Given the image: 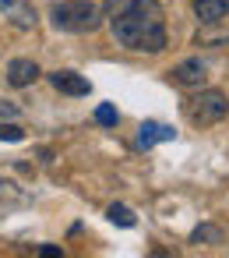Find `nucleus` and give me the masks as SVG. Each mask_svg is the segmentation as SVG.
I'll return each mask as SVG.
<instances>
[{"label": "nucleus", "instance_id": "obj_1", "mask_svg": "<svg viewBox=\"0 0 229 258\" xmlns=\"http://www.w3.org/2000/svg\"><path fill=\"white\" fill-rule=\"evenodd\" d=\"M109 32L124 50L134 53H162L169 43L166 11L159 0H131L124 11L109 18Z\"/></svg>", "mask_w": 229, "mask_h": 258}, {"label": "nucleus", "instance_id": "obj_2", "mask_svg": "<svg viewBox=\"0 0 229 258\" xmlns=\"http://www.w3.org/2000/svg\"><path fill=\"white\" fill-rule=\"evenodd\" d=\"M102 8L95 0H57L50 8V22L57 32H71V36H85V32H95L102 25Z\"/></svg>", "mask_w": 229, "mask_h": 258}, {"label": "nucleus", "instance_id": "obj_3", "mask_svg": "<svg viewBox=\"0 0 229 258\" xmlns=\"http://www.w3.org/2000/svg\"><path fill=\"white\" fill-rule=\"evenodd\" d=\"M187 120L190 124H197V127H211V124H218V120H225V113H229V99H225V92H218V89H194V96L187 99Z\"/></svg>", "mask_w": 229, "mask_h": 258}, {"label": "nucleus", "instance_id": "obj_4", "mask_svg": "<svg viewBox=\"0 0 229 258\" xmlns=\"http://www.w3.org/2000/svg\"><path fill=\"white\" fill-rule=\"evenodd\" d=\"M169 75H173V82H176L180 89H201V85L208 82V64H204L201 57H187V60H180Z\"/></svg>", "mask_w": 229, "mask_h": 258}, {"label": "nucleus", "instance_id": "obj_5", "mask_svg": "<svg viewBox=\"0 0 229 258\" xmlns=\"http://www.w3.org/2000/svg\"><path fill=\"white\" fill-rule=\"evenodd\" d=\"M0 15H4L15 29H22V32L36 29V8H32V0H0Z\"/></svg>", "mask_w": 229, "mask_h": 258}, {"label": "nucleus", "instance_id": "obj_6", "mask_svg": "<svg viewBox=\"0 0 229 258\" xmlns=\"http://www.w3.org/2000/svg\"><path fill=\"white\" fill-rule=\"evenodd\" d=\"M39 75H43V71H39V64H36L32 57H15V60L8 64V85H11V89H29Z\"/></svg>", "mask_w": 229, "mask_h": 258}, {"label": "nucleus", "instance_id": "obj_7", "mask_svg": "<svg viewBox=\"0 0 229 258\" xmlns=\"http://www.w3.org/2000/svg\"><path fill=\"white\" fill-rule=\"evenodd\" d=\"M50 85H53L57 92H64V96H88V92H92V82L81 78L78 71H53V75H50Z\"/></svg>", "mask_w": 229, "mask_h": 258}, {"label": "nucleus", "instance_id": "obj_8", "mask_svg": "<svg viewBox=\"0 0 229 258\" xmlns=\"http://www.w3.org/2000/svg\"><path fill=\"white\" fill-rule=\"evenodd\" d=\"M173 138H176V131H173L169 124H159V120H145V124L138 127V145H141V149H152V145L173 142Z\"/></svg>", "mask_w": 229, "mask_h": 258}, {"label": "nucleus", "instance_id": "obj_9", "mask_svg": "<svg viewBox=\"0 0 229 258\" xmlns=\"http://www.w3.org/2000/svg\"><path fill=\"white\" fill-rule=\"evenodd\" d=\"M229 15V0H194V18L201 25H218Z\"/></svg>", "mask_w": 229, "mask_h": 258}, {"label": "nucleus", "instance_id": "obj_10", "mask_svg": "<svg viewBox=\"0 0 229 258\" xmlns=\"http://www.w3.org/2000/svg\"><path fill=\"white\" fill-rule=\"evenodd\" d=\"M225 240V230L215 226V223H201L194 233H190V244H222Z\"/></svg>", "mask_w": 229, "mask_h": 258}, {"label": "nucleus", "instance_id": "obj_11", "mask_svg": "<svg viewBox=\"0 0 229 258\" xmlns=\"http://www.w3.org/2000/svg\"><path fill=\"white\" fill-rule=\"evenodd\" d=\"M95 124H102V127H117V124H120V113H117V106H109V103H99V106H95Z\"/></svg>", "mask_w": 229, "mask_h": 258}, {"label": "nucleus", "instance_id": "obj_12", "mask_svg": "<svg viewBox=\"0 0 229 258\" xmlns=\"http://www.w3.org/2000/svg\"><path fill=\"white\" fill-rule=\"evenodd\" d=\"M106 216H109L117 226H134V223H138V219H134V212H131L127 205H109V212H106Z\"/></svg>", "mask_w": 229, "mask_h": 258}, {"label": "nucleus", "instance_id": "obj_13", "mask_svg": "<svg viewBox=\"0 0 229 258\" xmlns=\"http://www.w3.org/2000/svg\"><path fill=\"white\" fill-rule=\"evenodd\" d=\"M0 142H25V131L18 124H0Z\"/></svg>", "mask_w": 229, "mask_h": 258}, {"label": "nucleus", "instance_id": "obj_14", "mask_svg": "<svg viewBox=\"0 0 229 258\" xmlns=\"http://www.w3.org/2000/svg\"><path fill=\"white\" fill-rule=\"evenodd\" d=\"M127 4H131V0H106V18H113V15H117V11H124Z\"/></svg>", "mask_w": 229, "mask_h": 258}, {"label": "nucleus", "instance_id": "obj_15", "mask_svg": "<svg viewBox=\"0 0 229 258\" xmlns=\"http://www.w3.org/2000/svg\"><path fill=\"white\" fill-rule=\"evenodd\" d=\"M39 254H46V258H57V254H64V247H57V244H43V247H39Z\"/></svg>", "mask_w": 229, "mask_h": 258}]
</instances>
